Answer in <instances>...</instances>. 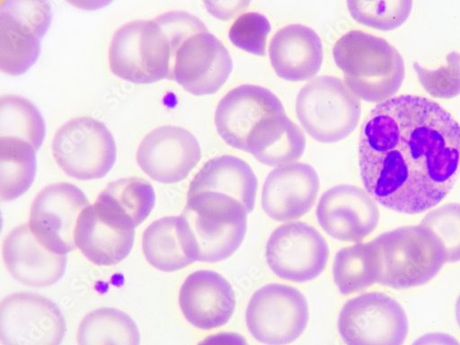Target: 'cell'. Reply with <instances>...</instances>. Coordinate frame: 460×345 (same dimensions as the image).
Wrapping results in <instances>:
<instances>
[{"label": "cell", "instance_id": "d6986e66", "mask_svg": "<svg viewBox=\"0 0 460 345\" xmlns=\"http://www.w3.org/2000/svg\"><path fill=\"white\" fill-rule=\"evenodd\" d=\"M280 100L270 90L242 85L226 93L217 105L215 124L228 146L246 151L249 136L268 115L284 111Z\"/></svg>", "mask_w": 460, "mask_h": 345}, {"label": "cell", "instance_id": "30bf717a", "mask_svg": "<svg viewBox=\"0 0 460 345\" xmlns=\"http://www.w3.org/2000/svg\"><path fill=\"white\" fill-rule=\"evenodd\" d=\"M309 304L296 288L270 284L250 299L246 324L252 336L266 345H287L297 340L308 326Z\"/></svg>", "mask_w": 460, "mask_h": 345}, {"label": "cell", "instance_id": "d4e9b609", "mask_svg": "<svg viewBox=\"0 0 460 345\" xmlns=\"http://www.w3.org/2000/svg\"><path fill=\"white\" fill-rule=\"evenodd\" d=\"M258 180L251 166L240 158L223 155L208 161L190 181L188 194L215 191L242 203L248 214L255 207Z\"/></svg>", "mask_w": 460, "mask_h": 345}, {"label": "cell", "instance_id": "1f68e13d", "mask_svg": "<svg viewBox=\"0 0 460 345\" xmlns=\"http://www.w3.org/2000/svg\"><path fill=\"white\" fill-rule=\"evenodd\" d=\"M421 87L432 97L441 100L453 99L460 95V53L450 52L446 64L437 69H429L413 63Z\"/></svg>", "mask_w": 460, "mask_h": 345}, {"label": "cell", "instance_id": "ba28073f", "mask_svg": "<svg viewBox=\"0 0 460 345\" xmlns=\"http://www.w3.org/2000/svg\"><path fill=\"white\" fill-rule=\"evenodd\" d=\"M52 153L63 172L76 180L105 177L117 161V144L105 125L92 118L75 119L54 137Z\"/></svg>", "mask_w": 460, "mask_h": 345}, {"label": "cell", "instance_id": "9a60e30c", "mask_svg": "<svg viewBox=\"0 0 460 345\" xmlns=\"http://www.w3.org/2000/svg\"><path fill=\"white\" fill-rule=\"evenodd\" d=\"M316 217L319 225L332 238L358 243L371 235L380 218L375 200L360 187L334 186L321 198Z\"/></svg>", "mask_w": 460, "mask_h": 345}, {"label": "cell", "instance_id": "603a6c76", "mask_svg": "<svg viewBox=\"0 0 460 345\" xmlns=\"http://www.w3.org/2000/svg\"><path fill=\"white\" fill-rule=\"evenodd\" d=\"M142 248L151 266L163 272H175L198 261L197 248L185 219L164 217L145 230Z\"/></svg>", "mask_w": 460, "mask_h": 345}, {"label": "cell", "instance_id": "44dd1931", "mask_svg": "<svg viewBox=\"0 0 460 345\" xmlns=\"http://www.w3.org/2000/svg\"><path fill=\"white\" fill-rule=\"evenodd\" d=\"M4 262L20 283L42 288L56 285L64 277L67 257L45 247L33 235L28 224L17 226L4 243Z\"/></svg>", "mask_w": 460, "mask_h": 345}, {"label": "cell", "instance_id": "3957f363", "mask_svg": "<svg viewBox=\"0 0 460 345\" xmlns=\"http://www.w3.org/2000/svg\"><path fill=\"white\" fill-rule=\"evenodd\" d=\"M332 56L345 85L359 100L381 103L394 98L403 84V58L383 38L350 31L336 42Z\"/></svg>", "mask_w": 460, "mask_h": 345}, {"label": "cell", "instance_id": "4fadbf2b", "mask_svg": "<svg viewBox=\"0 0 460 345\" xmlns=\"http://www.w3.org/2000/svg\"><path fill=\"white\" fill-rule=\"evenodd\" d=\"M66 324L59 306L32 292L14 293L0 305L3 345H60Z\"/></svg>", "mask_w": 460, "mask_h": 345}, {"label": "cell", "instance_id": "5bb4252c", "mask_svg": "<svg viewBox=\"0 0 460 345\" xmlns=\"http://www.w3.org/2000/svg\"><path fill=\"white\" fill-rule=\"evenodd\" d=\"M90 202L84 191L68 182L47 186L32 202L29 226L45 247L58 254L76 248V224Z\"/></svg>", "mask_w": 460, "mask_h": 345}, {"label": "cell", "instance_id": "d6a6232c", "mask_svg": "<svg viewBox=\"0 0 460 345\" xmlns=\"http://www.w3.org/2000/svg\"><path fill=\"white\" fill-rule=\"evenodd\" d=\"M442 243L447 262L460 261V204H447L429 212L420 222Z\"/></svg>", "mask_w": 460, "mask_h": 345}, {"label": "cell", "instance_id": "7c38bea8", "mask_svg": "<svg viewBox=\"0 0 460 345\" xmlns=\"http://www.w3.org/2000/svg\"><path fill=\"white\" fill-rule=\"evenodd\" d=\"M330 257L326 240L310 224L290 222L277 227L265 248V259L279 279L305 283L319 278Z\"/></svg>", "mask_w": 460, "mask_h": 345}, {"label": "cell", "instance_id": "f546056e", "mask_svg": "<svg viewBox=\"0 0 460 345\" xmlns=\"http://www.w3.org/2000/svg\"><path fill=\"white\" fill-rule=\"evenodd\" d=\"M47 127L40 110L29 100L18 95H5L0 101V137L18 138L40 150L46 137Z\"/></svg>", "mask_w": 460, "mask_h": 345}, {"label": "cell", "instance_id": "836d02e7", "mask_svg": "<svg viewBox=\"0 0 460 345\" xmlns=\"http://www.w3.org/2000/svg\"><path fill=\"white\" fill-rule=\"evenodd\" d=\"M272 27L268 19L258 13H245L230 27L228 37L237 49L254 56L266 55L267 37Z\"/></svg>", "mask_w": 460, "mask_h": 345}, {"label": "cell", "instance_id": "7402d4cb", "mask_svg": "<svg viewBox=\"0 0 460 345\" xmlns=\"http://www.w3.org/2000/svg\"><path fill=\"white\" fill-rule=\"evenodd\" d=\"M270 57L279 78L291 83L305 82L315 78L321 70L323 47L312 28L292 24L274 35Z\"/></svg>", "mask_w": 460, "mask_h": 345}, {"label": "cell", "instance_id": "83f0119b", "mask_svg": "<svg viewBox=\"0 0 460 345\" xmlns=\"http://www.w3.org/2000/svg\"><path fill=\"white\" fill-rule=\"evenodd\" d=\"M96 201L123 216L137 227L155 208L156 194L150 182L132 177L111 182Z\"/></svg>", "mask_w": 460, "mask_h": 345}, {"label": "cell", "instance_id": "2e32d148", "mask_svg": "<svg viewBox=\"0 0 460 345\" xmlns=\"http://www.w3.org/2000/svg\"><path fill=\"white\" fill-rule=\"evenodd\" d=\"M201 157V147L196 137L173 126L150 132L137 153L141 170L152 180L166 184L185 180Z\"/></svg>", "mask_w": 460, "mask_h": 345}, {"label": "cell", "instance_id": "8fae6325", "mask_svg": "<svg viewBox=\"0 0 460 345\" xmlns=\"http://www.w3.org/2000/svg\"><path fill=\"white\" fill-rule=\"evenodd\" d=\"M47 2H5L0 13V68L7 75L25 74L40 58L41 42L52 23Z\"/></svg>", "mask_w": 460, "mask_h": 345}, {"label": "cell", "instance_id": "cb8c5ba5", "mask_svg": "<svg viewBox=\"0 0 460 345\" xmlns=\"http://www.w3.org/2000/svg\"><path fill=\"white\" fill-rule=\"evenodd\" d=\"M305 137L286 111L268 115L249 136L246 152L261 164L282 167L295 164L304 155Z\"/></svg>", "mask_w": 460, "mask_h": 345}, {"label": "cell", "instance_id": "e0dca14e", "mask_svg": "<svg viewBox=\"0 0 460 345\" xmlns=\"http://www.w3.org/2000/svg\"><path fill=\"white\" fill-rule=\"evenodd\" d=\"M319 190L320 179L313 166L297 163L279 167L264 181L261 208L273 220H296L312 210Z\"/></svg>", "mask_w": 460, "mask_h": 345}, {"label": "cell", "instance_id": "4316f807", "mask_svg": "<svg viewBox=\"0 0 460 345\" xmlns=\"http://www.w3.org/2000/svg\"><path fill=\"white\" fill-rule=\"evenodd\" d=\"M79 345H140L135 321L122 311L102 308L88 314L78 330Z\"/></svg>", "mask_w": 460, "mask_h": 345}, {"label": "cell", "instance_id": "484cf974", "mask_svg": "<svg viewBox=\"0 0 460 345\" xmlns=\"http://www.w3.org/2000/svg\"><path fill=\"white\" fill-rule=\"evenodd\" d=\"M36 152L26 141L0 137V198L3 202L18 199L32 185L37 171Z\"/></svg>", "mask_w": 460, "mask_h": 345}, {"label": "cell", "instance_id": "9c48e42d", "mask_svg": "<svg viewBox=\"0 0 460 345\" xmlns=\"http://www.w3.org/2000/svg\"><path fill=\"white\" fill-rule=\"evenodd\" d=\"M338 332L347 345H403L409 323L397 300L385 293L368 292L343 305Z\"/></svg>", "mask_w": 460, "mask_h": 345}, {"label": "cell", "instance_id": "ffe728a7", "mask_svg": "<svg viewBox=\"0 0 460 345\" xmlns=\"http://www.w3.org/2000/svg\"><path fill=\"white\" fill-rule=\"evenodd\" d=\"M179 304L191 325L210 331L226 325L236 308L232 285L217 272L199 270L190 274L180 289Z\"/></svg>", "mask_w": 460, "mask_h": 345}, {"label": "cell", "instance_id": "4dcf8cb0", "mask_svg": "<svg viewBox=\"0 0 460 345\" xmlns=\"http://www.w3.org/2000/svg\"><path fill=\"white\" fill-rule=\"evenodd\" d=\"M348 8L357 22L375 30L389 31L398 29L407 21L412 10V2L358 0L349 2Z\"/></svg>", "mask_w": 460, "mask_h": 345}, {"label": "cell", "instance_id": "6da1fadb", "mask_svg": "<svg viewBox=\"0 0 460 345\" xmlns=\"http://www.w3.org/2000/svg\"><path fill=\"white\" fill-rule=\"evenodd\" d=\"M358 156L375 201L398 213H424L447 197L460 172V125L428 98L394 97L368 114Z\"/></svg>", "mask_w": 460, "mask_h": 345}, {"label": "cell", "instance_id": "d590c367", "mask_svg": "<svg viewBox=\"0 0 460 345\" xmlns=\"http://www.w3.org/2000/svg\"><path fill=\"white\" fill-rule=\"evenodd\" d=\"M411 345H460V342L452 335L431 332L419 337Z\"/></svg>", "mask_w": 460, "mask_h": 345}, {"label": "cell", "instance_id": "52a82bcc", "mask_svg": "<svg viewBox=\"0 0 460 345\" xmlns=\"http://www.w3.org/2000/svg\"><path fill=\"white\" fill-rule=\"evenodd\" d=\"M361 109L360 100L332 75L319 76L305 84L296 102V117L304 130L325 144L349 137L360 121Z\"/></svg>", "mask_w": 460, "mask_h": 345}, {"label": "cell", "instance_id": "5b68a950", "mask_svg": "<svg viewBox=\"0 0 460 345\" xmlns=\"http://www.w3.org/2000/svg\"><path fill=\"white\" fill-rule=\"evenodd\" d=\"M181 217L193 235L198 261L214 263L233 256L247 233L248 212L244 206L215 191L188 194Z\"/></svg>", "mask_w": 460, "mask_h": 345}, {"label": "cell", "instance_id": "e575fe53", "mask_svg": "<svg viewBox=\"0 0 460 345\" xmlns=\"http://www.w3.org/2000/svg\"><path fill=\"white\" fill-rule=\"evenodd\" d=\"M198 345H249V343L240 333L221 332L208 335Z\"/></svg>", "mask_w": 460, "mask_h": 345}, {"label": "cell", "instance_id": "f1b7e54d", "mask_svg": "<svg viewBox=\"0 0 460 345\" xmlns=\"http://www.w3.org/2000/svg\"><path fill=\"white\" fill-rule=\"evenodd\" d=\"M332 275L336 287L344 296L374 286L377 267L372 242L341 249L333 261Z\"/></svg>", "mask_w": 460, "mask_h": 345}, {"label": "cell", "instance_id": "7a4b0ae2", "mask_svg": "<svg viewBox=\"0 0 460 345\" xmlns=\"http://www.w3.org/2000/svg\"><path fill=\"white\" fill-rule=\"evenodd\" d=\"M172 46L171 81L196 96L217 93L234 69L225 46L204 22L188 13H175L167 22Z\"/></svg>", "mask_w": 460, "mask_h": 345}, {"label": "cell", "instance_id": "277c9868", "mask_svg": "<svg viewBox=\"0 0 460 345\" xmlns=\"http://www.w3.org/2000/svg\"><path fill=\"white\" fill-rule=\"evenodd\" d=\"M377 267L376 283L394 289L428 284L447 262L438 238L424 226H402L373 242Z\"/></svg>", "mask_w": 460, "mask_h": 345}, {"label": "cell", "instance_id": "ac0fdd59", "mask_svg": "<svg viewBox=\"0 0 460 345\" xmlns=\"http://www.w3.org/2000/svg\"><path fill=\"white\" fill-rule=\"evenodd\" d=\"M135 229L118 215L94 203L84 209L76 224L75 245L94 264L117 265L130 254Z\"/></svg>", "mask_w": 460, "mask_h": 345}, {"label": "cell", "instance_id": "8d00e7d4", "mask_svg": "<svg viewBox=\"0 0 460 345\" xmlns=\"http://www.w3.org/2000/svg\"><path fill=\"white\" fill-rule=\"evenodd\" d=\"M456 319L457 324L460 328V295L457 297V300L456 303Z\"/></svg>", "mask_w": 460, "mask_h": 345}, {"label": "cell", "instance_id": "8992f818", "mask_svg": "<svg viewBox=\"0 0 460 345\" xmlns=\"http://www.w3.org/2000/svg\"><path fill=\"white\" fill-rule=\"evenodd\" d=\"M109 63L115 75L135 84L171 81L172 46L164 23L157 17L119 28L111 42Z\"/></svg>", "mask_w": 460, "mask_h": 345}]
</instances>
